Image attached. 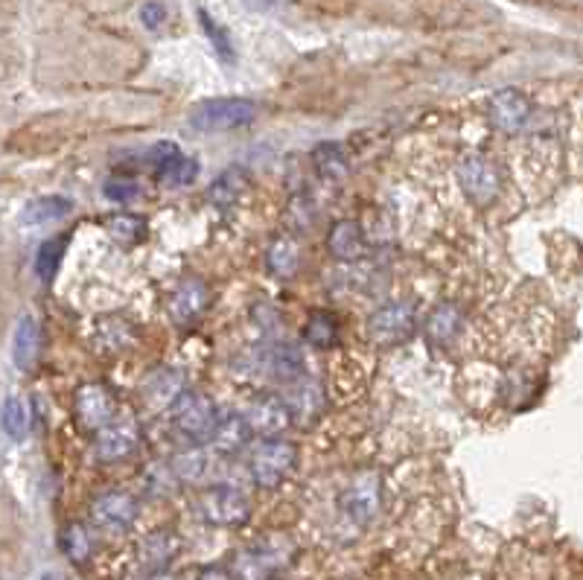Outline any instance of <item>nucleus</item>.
<instances>
[{
    "label": "nucleus",
    "mask_w": 583,
    "mask_h": 580,
    "mask_svg": "<svg viewBox=\"0 0 583 580\" xmlns=\"http://www.w3.org/2000/svg\"><path fill=\"white\" fill-rule=\"evenodd\" d=\"M298 464V446L292 441H266L251 455V478L260 487H277Z\"/></svg>",
    "instance_id": "f03ea898"
},
{
    "label": "nucleus",
    "mask_w": 583,
    "mask_h": 580,
    "mask_svg": "<svg viewBox=\"0 0 583 580\" xmlns=\"http://www.w3.org/2000/svg\"><path fill=\"white\" fill-rule=\"evenodd\" d=\"M248 435H251V426H248L245 417H240V414H225V417L216 420L213 446L222 455H234V452H240L242 446L248 444Z\"/></svg>",
    "instance_id": "a211bd4d"
},
{
    "label": "nucleus",
    "mask_w": 583,
    "mask_h": 580,
    "mask_svg": "<svg viewBox=\"0 0 583 580\" xmlns=\"http://www.w3.org/2000/svg\"><path fill=\"white\" fill-rule=\"evenodd\" d=\"M62 551L73 563H85L91 557V537L82 525H68L62 531Z\"/></svg>",
    "instance_id": "cd10ccee"
},
{
    "label": "nucleus",
    "mask_w": 583,
    "mask_h": 580,
    "mask_svg": "<svg viewBox=\"0 0 583 580\" xmlns=\"http://www.w3.org/2000/svg\"><path fill=\"white\" fill-rule=\"evenodd\" d=\"M41 580H68V578L59 575V572H47V575H41Z\"/></svg>",
    "instance_id": "58836bf2"
},
{
    "label": "nucleus",
    "mask_w": 583,
    "mask_h": 580,
    "mask_svg": "<svg viewBox=\"0 0 583 580\" xmlns=\"http://www.w3.org/2000/svg\"><path fill=\"white\" fill-rule=\"evenodd\" d=\"M38 347H41V330L33 315H24L15 327V339H12V359L21 371L33 368L38 359Z\"/></svg>",
    "instance_id": "f3484780"
},
{
    "label": "nucleus",
    "mask_w": 583,
    "mask_h": 580,
    "mask_svg": "<svg viewBox=\"0 0 583 580\" xmlns=\"http://www.w3.org/2000/svg\"><path fill=\"white\" fill-rule=\"evenodd\" d=\"M207 307V286L199 277H187L184 283H178V289L172 292L170 309L175 321H193L202 315Z\"/></svg>",
    "instance_id": "4468645a"
},
{
    "label": "nucleus",
    "mask_w": 583,
    "mask_h": 580,
    "mask_svg": "<svg viewBox=\"0 0 583 580\" xmlns=\"http://www.w3.org/2000/svg\"><path fill=\"white\" fill-rule=\"evenodd\" d=\"M307 342H312L315 347H330L336 342V324L327 312H315L309 318L307 324Z\"/></svg>",
    "instance_id": "7c9ffc66"
},
{
    "label": "nucleus",
    "mask_w": 583,
    "mask_h": 580,
    "mask_svg": "<svg viewBox=\"0 0 583 580\" xmlns=\"http://www.w3.org/2000/svg\"><path fill=\"white\" fill-rule=\"evenodd\" d=\"M257 117V103L245 100V97H219V100H207L199 103L190 111V126L196 132L216 135V132H234L248 123H254Z\"/></svg>",
    "instance_id": "f257e3e1"
},
{
    "label": "nucleus",
    "mask_w": 583,
    "mask_h": 580,
    "mask_svg": "<svg viewBox=\"0 0 583 580\" xmlns=\"http://www.w3.org/2000/svg\"><path fill=\"white\" fill-rule=\"evenodd\" d=\"M199 580H231V575H228L225 569L207 566V569H202V575H199Z\"/></svg>",
    "instance_id": "4c0bfd02"
},
{
    "label": "nucleus",
    "mask_w": 583,
    "mask_h": 580,
    "mask_svg": "<svg viewBox=\"0 0 583 580\" xmlns=\"http://www.w3.org/2000/svg\"><path fill=\"white\" fill-rule=\"evenodd\" d=\"M199 21H202V27H205L207 38H210V44H213V50H216V56L222 59V62H234V44H231V38H228V33L207 15V12H199Z\"/></svg>",
    "instance_id": "c756f323"
},
{
    "label": "nucleus",
    "mask_w": 583,
    "mask_h": 580,
    "mask_svg": "<svg viewBox=\"0 0 583 580\" xmlns=\"http://www.w3.org/2000/svg\"><path fill=\"white\" fill-rule=\"evenodd\" d=\"M138 446V423L135 420H114L97 435V455L103 461H120L126 455H132V449Z\"/></svg>",
    "instance_id": "ddd939ff"
},
{
    "label": "nucleus",
    "mask_w": 583,
    "mask_h": 580,
    "mask_svg": "<svg viewBox=\"0 0 583 580\" xmlns=\"http://www.w3.org/2000/svg\"><path fill=\"white\" fill-rule=\"evenodd\" d=\"M414 309L409 304H385L368 318V336L377 344H403L414 336Z\"/></svg>",
    "instance_id": "423d86ee"
},
{
    "label": "nucleus",
    "mask_w": 583,
    "mask_h": 580,
    "mask_svg": "<svg viewBox=\"0 0 583 580\" xmlns=\"http://www.w3.org/2000/svg\"><path fill=\"white\" fill-rule=\"evenodd\" d=\"M216 406L202 391H184L172 406V423L187 438H207L216 429Z\"/></svg>",
    "instance_id": "20e7f679"
},
{
    "label": "nucleus",
    "mask_w": 583,
    "mask_h": 580,
    "mask_svg": "<svg viewBox=\"0 0 583 580\" xmlns=\"http://www.w3.org/2000/svg\"><path fill=\"white\" fill-rule=\"evenodd\" d=\"M149 580H178V578H172V575H167V572H158V575H152Z\"/></svg>",
    "instance_id": "ea45409f"
},
{
    "label": "nucleus",
    "mask_w": 583,
    "mask_h": 580,
    "mask_svg": "<svg viewBox=\"0 0 583 580\" xmlns=\"http://www.w3.org/2000/svg\"><path fill=\"white\" fill-rule=\"evenodd\" d=\"M196 172H199V164L193 161V158H187V155H178L175 161H172L167 170L161 172L158 178H164L167 184H190L193 178H196Z\"/></svg>",
    "instance_id": "2f4dec72"
},
{
    "label": "nucleus",
    "mask_w": 583,
    "mask_h": 580,
    "mask_svg": "<svg viewBox=\"0 0 583 580\" xmlns=\"http://www.w3.org/2000/svg\"><path fill=\"white\" fill-rule=\"evenodd\" d=\"M172 548H175V543L170 540V534H155V537L146 540L143 551H146V560L149 563H158L161 566V563H167L172 554H175Z\"/></svg>",
    "instance_id": "f704fd0d"
},
{
    "label": "nucleus",
    "mask_w": 583,
    "mask_h": 580,
    "mask_svg": "<svg viewBox=\"0 0 583 580\" xmlns=\"http://www.w3.org/2000/svg\"><path fill=\"white\" fill-rule=\"evenodd\" d=\"M91 519H94L97 528H103L108 534H123L138 519V499L132 493H123V490L103 493L91 505Z\"/></svg>",
    "instance_id": "6e6552de"
},
{
    "label": "nucleus",
    "mask_w": 583,
    "mask_h": 580,
    "mask_svg": "<svg viewBox=\"0 0 583 580\" xmlns=\"http://www.w3.org/2000/svg\"><path fill=\"white\" fill-rule=\"evenodd\" d=\"M458 181H461V190L467 193L470 202H476L479 207L490 205L496 196H499V167L484 158L479 152L473 155H464L461 164H458Z\"/></svg>",
    "instance_id": "7ed1b4c3"
},
{
    "label": "nucleus",
    "mask_w": 583,
    "mask_h": 580,
    "mask_svg": "<svg viewBox=\"0 0 583 580\" xmlns=\"http://www.w3.org/2000/svg\"><path fill=\"white\" fill-rule=\"evenodd\" d=\"M140 21L146 24V30H161L164 21H167V9L161 3H146L140 9Z\"/></svg>",
    "instance_id": "c9c22d12"
},
{
    "label": "nucleus",
    "mask_w": 583,
    "mask_h": 580,
    "mask_svg": "<svg viewBox=\"0 0 583 580\" xmlns=\"http://www.w3.org/2000/svg\"><path fill=\"white\" fill-rule=\"evenodd\" d=\"M76 417L85 429H105L114 417V397L103 385H82L76 394Z\"/></svg>",
    "instance_id": "9b49d317"
},
{
    "label": "nucleus",
    "mask_w": 583,
    "mask_h": 580,
    "mask_svg": "<svg viewBox=\"0 0 583 580\" xmlns=\"http://www.w3.org/2000/svg\"><path fill=\"white\" fill-rule=\"evenodd\" d=\"M65 245H68V237H53L38 248V254H35V274L44 283H50L56 277V272H59L62 257H65Z\"/></svg>",
    "instance_id": "a878e982"
},
{
    "label": "nucleus",
    "mask_w": 583,
    "mask_h": 580,
    "mask_svg": "<svg viewBox=\"0 0 583 580\" xmlns=\"http://www.w3.org/2000/svg\"><path fill=\"white\" fill-rule=\"evenodd\" d=\"M0 426L12 441L27 438V432H30V406L18 397H9L0 409Z\"/></svg>",
    "instance_id": "393cba45"
},
{
    "label": "nucleus",
    "mask_w": 583,
    "mask_h": 580,
    "mask_svg": "<svg viewBox=\"0 0 583 580\" xmlns=\"http://www.w3.org/2000/svg\"><path fill=\"white\" fill-rule=\"evenodd\" d=\"M260 371L277 379H295L301 374V353L292 344H266L260 350Z\"/></svg>",
    "instance_id": "2eb2a0df"
},
{
    "label": "nucleus",
    "mask_w": 583,
    "mask_h": 580,
    "mask_svg": "<svg viewBox=\"0 0 583 580\" xmlns=\"http://www.w3.org/2000/svg\"><path fill=\"white\" fill-rule=\"evenodd\" d=\"M103 193L111 199V202L126 205V202H135V199H138L140 187L132 181V178H111V181H105Z\"/></svg>",
    "instance_id": "473e14b6"
},
{
    "label": "nucleus",
    "mask_w": 583,
    "mask_h": 580,
    "mask_svg": "<svg viewBox=\"0 0 583 580\" xmlns=\"http://www.w3.org/2000/svg\"><path fill=\"white\" fill-rule=\"evenodd\" d=\"M199 511L205 516V522L210 525H219V528H234V525H242L248 516H251V505L248 499L242 496L240 490L234 487H213L207 490L199 502Z\"/></svg>",
    "instance_id": "39448f33"
},
{
    "label": "nucleus",
    "mask_w": 583,
    "mask_h": 580,
    "mask_svg": "<svg viewBox=\"0 0 583 580\" xmlns=\"http://www.w3.org/2000/svg\"><path fill=\"white\" fill-rule=\"evenodd\" d=\"M458 327H461V312L455 307H449V304H441L426 321V333H429V339L435 344L452 342Z\"/></svg>",
    "instance_id": "b1692460"
},
{
    "label": "nucleus",
    "mask_w": 583,
    "mask_h": 580,
    "mask_svg": "<svg viewBox=\"0 0 583 580\" xmlns=\"http://www.w3.org/2000/svg\"><path fill=\"white\" fill-rule=\"evenodd\" d=\"M289 563L286 543H266V546L245 548L234 557V578L237 580H272Z\"/></svg>",
    "instance_id": "0eeeda50"
},
{
    "label": "nucleus",
    "mask_w": 583,
    "mask_h": 580,
    "mask_svg": "<svg viewBox=\"0 0 583 580\" xmlns=\"http://www.w3.org/2000/svg\"><path fill=\"white\" fill-rule=\"evenodd\" d=\"M286 3H292V0H245V6L254 12H275V9H283Z\"/></svg>",
    "instance_id": "e433bc0d"
},
{
    "label": "nucleus",
    "mask_w": 583,
    "mask_h": 580,
    "mask_svg": "<svg viewBox=\"0 0 583 580\" xmlns=\"http://www.w3.org/2000/svg\"><path fill=\"white\" fill-rule=\"evenodd\" d=\"M108 234L117 239L120 245H138L146 237V225H143V219L135 216V213H117V216H111L108 219Z\"/></svg>",
    "instance_id": "bb28decb"
},
{
    "label": "nucleus",
    "mask_w": 583,
    "mask_h": 580,
    "mask_svg": "<svg viewBox=\"0 0 583 580\" xmlns=\"http://www.w3.org/2000/svg\"><path fill=\"white\" fill-rule=\"evenodd\" d=\"M312 167L324 181H344L347 178V155L339 143H318L312 152Z\"/></svg>",
    "instance_id": "412c9836"
},
{
    "label": "nucleus",
    "mask_w": 583,
    "mask_h": 580,
    "mask_svg": "<svg viewBox=\"0 0 583 580\" xmlns=\"http://www.w3.org/2000/svg\"><path fill=\"white\" fill-rule=\"evenodd\" d=\"M248 187V178L242 170H225L207 190V202L213 207H231Z\"/></svg>",
    "instance_id": "4be33fe9"
},
{
    "label": "nucleus",
    "mask_w": 583,
    "mask_h": 580,
    "mask_svg": "<svg viewBox=\"0 0 583 580\" xmlns=\"http://www.w3.org/2000/svg\"><path fill=\"white\" fill-rule=\"evenodd\" d=\"M207 467H210V458L205 452H184L175 458L172 470L181 481H202L207 476Z\"/></svg>",
    "instance_id": "c85d7f7f"
},
{
    "label": "nucleus",
    "mask_w": 583,
    "mask_h": 580,
    "mask_svg": "<svg viewBox=\"0 0 583 580\" xmlns=\"http://www.w3.org/2000/svg\"><path fill=\"white\" fill-rule=\"evenodd\" d=\"M342 511L350 522L368 525L379 511V481L374 476H362L347 487L342 496Z\"/></svg>",
    "instance_id": "f8f14e48"
},
{
    "label": "nucleus",
    "mask_w": 583,
    "mask_h": 580,
    "mask_svg": "<svg viewBox=\"0 0 583 580\" xmlns=\"http://www.w3.org/2000/svg\"><path fill=\"white\" fill-rule=\"evenodd\" d=\"M531 117V103L522 91H514V88H505L499 94H493L490 100V120L499 132L505 135H516L525 129Z\"/></svg>",
    "instance_id": "1a4fd4ad"
},
{
    "label": "nucleus",
    "mask_w": 583,
    "mask_h": 580,
    "mask_svg": "<svg viewBox=\"0 0 583 580\" xmlns=\"http://www.w3.org/2000/svg\"><path fill=\"white\" fill-rule=\"evenodd\" d=\"M181 385H184V379H181L178 371H158V374L143 385V400L155 411L172 409L175 400L184 394Z\"/></svg>",
    "instance_id": "dca6fc26"
},
{
    "label": "nucleus",
    "mask_w": 583,
    "mask_h": 580,
    "mask_svg": "<svg viewBox=\"0 0 583 580\" xmlns=\"http://www.w3.org/2000/svg\"><path fill=\"white\" fill-rule=\"evenodd\" d=\"M178 155H181V149H178L175 143H170V140H161V143H155V146L149 149L146 161H149V167L155 170V175H161V172L167 170Z\"/></svg>",
    "instance_id": "72a5a7b5"
},
{
    "label": "nucleus",
    "mask_w": 583,
    "mask_h": 580,
    "mask_svg": "<svg viewBox=\"0 0 583 580\" xmlns=\"http://www.w3.org/2000/svg\"><path fill=\"white\" fill-rule=\"evenodd\" d=\"M330 251H333V257H339V260H359V257H365V251H368V242H365V234H362V228L356 225V222H339L333 231H330Z\"/></svg>",
    "instance_id": "6ab92c4d"
},
{
    "label": "nucleus",
    "mask_w": 583,
    "mask_h": 580,
    "mask_svg": "<svg viewBox=\"0 0 583 580\" xmlns=\"http://www.w3.org/2000/svg\"><path fill=\"white\" fill-rule=\"evenodd\" d=\"M73 213V202L65 196H41L33 199L30 205L24 207V225H47V222H59Z\"/></svg>",
    "instance_id": "aec40b11"
},
{
    "label": "nucleus",
    "mask_w": 583,
    "mask_h": 580,
    "mask_svg": "<svg viewBox=\"0 0 583 580\" xmlns=\"http://www.w3.org/2000/svg\"><path fill=\"white\" fill-rule=\"evenodd\" d=\"M266 266H269V272L277 274V277H292V274L298 272V266H301V251H298L295 239L289 237L275 239L272 248H269V254H266Z\"/></svg>",
    "instance_id": "5701e85b"
},
{
    "label": "nucleus",
    "mask_w": 583,
    "mask_h": 580,
    "mask_svg": "<svg viewBox=\"0 0 583 580\" xmlns=\"http://www.w3.org/2000/svg\"><path fill=\"white\" fill-rule=\"evenodd\" d=\"M245 420H248L251 432H257V435H280L292 423V409L286 406V400H280L275 394H263L248 406Z\"/></svg>",
    "instance_id": "9d476101"
}]
</instances>
